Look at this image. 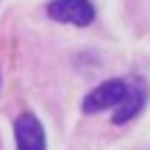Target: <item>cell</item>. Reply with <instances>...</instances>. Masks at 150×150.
Instances as JSON below:
<instances>
[{
	"instance_id": "1",
	"label": "cell",
	"mask_w": 150,
	"mask_h": 150,
	"mask_svg": "<svg viewBox=\"0 0 150 150\" xmlns=\"http://www.w3.org/2000/svg\"><path fill=\"white\" fill-rule=\"evenodd\" d=\"M128 92H131V81L128 78L106 81V83H100L97 89H92L83 97V114H97V111H106V108H117L128 97Z\"/></svg>"
},
{
	"instance_id": "2",
	"label": "cell",
	"mask_w": 150,
	"mask_h": 150,
	"mask_svg": "<svg viewBox=\"0 0 150 150\" xmlns=\"http://www.w3.org/2000/svg\"><path fill=\"white\" fill-rule=\"evenodd\" d=\"M47 17L56 22H64V25L86 28L95 22V6L92 0H50Z\"/></svg>"
},
{
	"instance_id": "3",
	"label": "cell",
	"mask_w": 150,
	"mask_h": 150,
	"mask_svg": "<svg viewBox=\"0 0 150 150\" xmlns=\"http://www.w3.org/2000/svg\"><path fill=\"white\" fill-rule=\"evenodd\" d=\"M14 142H17V150H45L47 147L45 128L33 111H22L14 120Z\"/></svg>"
},
{
	"instance_id": "4",
	"label": "cell",
	"mask_w": 150,
	"mask_h": 150,
	"mask_svg": "<svg viewBox=\"0 0 150 150\" xmlns=\"http://www.w3.org/2000/svg\"><path fill=\"white\" fill-rule=\"evenodd\" d=\"M145 103H147V86L142 83V81L131 78V92H128V97H125V100L120 103L117 108H114L111 122H114V125H125V122H131V120H134L136 114L145 108Z\"/></svg>"
}]
</instances>
